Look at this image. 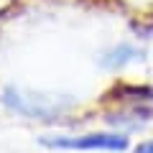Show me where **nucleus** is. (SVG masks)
Instances as JSON below:
<instances>
[{"mask_svg": "<svg viewBox=\"0 0 153 153\" xmlns=\"http://www.w3.org/2000/svg\"><path fill=\"white\" fill-rule=\"evenodd\" d=\"M3 105L10 112L28 117V120H56L71 107V100L66 97H46V94H28L16 87L3 89Z\"/></svg>", "mask_w": 153, "mask_h": 153, "instance_id": "1", "label": "nucleus"}, {"mask_svg": "<svg viewBox=\"0 0 153 153\" xmlns=\"http://www.w3.org/2000/svg\"><path fill=\"white\" fill-rule=\"evenodd\" d=\"M41 146L66 151H125L128 138L123 133H84V135H44Z\"/></svg>", "mask_w": 153, "mask_h": 153, "instance_id": "2", "label": "nucleus"}, {"mask_svg": "<svg viewBox=\"0 0 153 153\" xmlns=\"http://www.w3.org/2000/svg\"><path fill=\"white\" fill-rule=\"evenodd\" d=\"M143 56L140 49H135V46L130 44H120V46H115V49H110L107 54L100 59V64L105 66V69H123L125 64H133V61H138Z\"/></svg>", "mask_w": 153, "mask_h": 153, "instance_id": "3", "label": "nucleus"}, {"mask_svg": "<svg viewBox=\"0 0 153 153\" xmlns=\"http://www.w3.org/2000/svg\"><path fill=\"white\" fill-rule=\"evenodd\" d=\"M125 3H130L135 10H140V13H151L153 10V0H125Z\"/></svg>", "mask_w": 153, "mask_h": 153, "instance_id": "4", "label": "nucleus"}, {"mask_svg": "<svg viewBox=\"0 0 153 153\" xmlns=\"http://www.w3.org/2000/svg\"><path fill=\"white\" fill-rule=\"evenodd\" d=\"M133 153H153V140H143L133 148Z\"/></svg>", "mask_w": 153, "mask_h": 153, "instance_id": "5", "label": "nucleus"}]
</instances>
